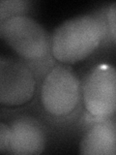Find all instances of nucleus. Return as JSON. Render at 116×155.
Returning a JSON list of instances; mask_svg holds the SVG:
<instances>
[{"instance_id": "obj_6", "label": "nucleus", "mask_w": 116, "mask_h": 155, "mask_svg": "<svg viewBox=\"0 0 116 155\" xmlns=\"http://www.w3.org/2000/svg\"><path fill=\"white\" fill-rule=\"evenodd\" d=\"M72 130L81 135L80 154L116 155V114L97 117L84 110Z\"/></svg>"}, {"instance_id": "obj_8", "label": "nucleus", "mask_w": 116, "mask_h": 155, "mask_svg": "<svg viewBox=\"0 0 116 155\" xmlns=\"http://www.w3.org/2000/svg\"><path fill=\"white\" fill-rule=\"evenodd\" d=\"M110 5L111 3L101 4L98 8L89 12L98 21L101 28V34H102L101 44L98 50L94 53L96 56H100L102 54H104V53H108L109 54V53L116 52V46L114 45L112 38H111L108 19V10Z\"/></svg>"}, {"instance_id": "obj_5", "label": "nucleus", "mask_w": 116, "mask_h": 155, "mask_svg": "<svg viewBox=\"0 0 116 155\" xmlns=\"http://www.w3.org/2000/svg\"><path fill=\"white\" fill-rule=\"evenodd\" d=\"M32 71L18 57H0V103L12 108L27 104L36 94Z\"/></svg>"}, {"instance_id": "obj_7", "label": "nucleus", "mask_w": 116, "mask_h": 155, "mask_svg": "<svg viewBox=\"0 0 116 155\" xmlns=\"http://www.w3.org/2000/svg\"><path fill=\"white\" fill-rule=\"evenodd\" d=\"M11 129L10 154H40L46 148L47 126L43 121L29 114L16 115L8 123Z\"/></svg>"}, {"instance_id": "obj_4", "label": "nucleus", "mask_w": 116, "mask_h": 155, "mask_svg": "<svg viewBox=\"0 0 116 155\" xmlns=\"http://www.w3.org/2000/svg\"><path fill=\"white\" fill-rule=\"evenodd\" d=\"M85 110L97 117L116 114V67L102 63L81 80Z\"/></svg>"}, {"instance_id": "obj_1", "label": "nucleus", "mask_w": 116, "mask_h": 155, "mask_svg": "<svg viewBox=\"0 0 116 155\" xmlns=\"http://www.w3.org/2000/svg\"><path fill=\"white\" fill-rule=\"evenodd\" d=\"M35 105L45 125L58 130L74 129L85 110L81 81L75 70L68 64H57L35 94Z\"/></svg>"}, {"instance_id": "obj_9", "label": "nucleus", "mask_w": 116, "mask_h": 155, "mask_svg": "<svg viewBox=\"0 0 116 155\" xmlns=\"http://www.w3.org/2000/svg\"><path fill=\"white\" fill-rule=\"evenodd\" d=\"M35 2L30 0H1L0 1V22L11 18L30 17Z\"/></svg>"}, {"instance_id": "obj_3", "label": "nucleus", "mask_w": 116, "mask_h": 155, "mask_svg": "<svg viewBox=\"0 0 116 155\" xmlns=\"http://www.w3.org/2000/svg\"><path fill=\"white\" fill-rule=\"evenodd\" d=\"M98 21L90 13L71 18L51 33V51L63 64H76L94 54L101 44Z\"/></svg>"}, {"instance_id": "obj_2", "label": "nucleus", "mask_w": 116, "mask_h": 155, "mask_svg": "<svg viewBox=\"0 0 116 155\" xmlns=\"http://www.w3.org/2000/svg\"><path fill=\"white\" fill-rule=\"evenodd\" d=\"M0 37L32 71L37 93L46 76L60 63L52 54L51 35L33 18L18 17L0 22Z\"/></svg>"}, {"instance_id": "obj_10", "label": "nucleus", "mask_w": 116, "mask_h": 155, "mask_svg": "<svg viewBox=\"0 0 116 155\" xmlns=\"http://www.w3.org/2000/svg\"><path fill=\"white\" fill-rule=\"evenodd\" d=\"M10 140H11V129L9 124L0 122V152L8 153Z\"/></svg>"}, {"instance_id": "obj_11", "label": "nucleus", "mask_w": 116, "mask_h": 155, "mask_svg": "<svg viewBox=\"0 0 116 155\" xmlns=\"http://www.w3.org/2000/svg\"><path fill=\"white\" fill-rule=\"evenodd\" d=\"M110 34L114 45L116 46V2L111 3L108 15Z\"/></svg>"}]
</instances>
